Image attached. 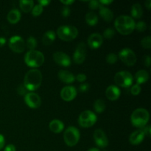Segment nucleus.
I'll list each match as a JSON object with an SVG mask.
<instances>
[{
	"mask_svg": "<svg viewBox=\"0 0 151 151\" xmlns=\"http://www.w3.org/2000/svg\"><path fill=\"white\" fill-rule=\"evenodd\" d=\"M24 61L29 67H39L44 63V55L41 52L38 50H29L25 55Z\"/></svg>",
	"mask_w": 151,
	"mask_h": 151,
	"instance_id": "nucleus-4",
	"label": "nucleus"
},
{
	"mask_svg": "<svg viewBox=\"0 0 151 151\" xmlns=\"http://www.w3.org/2000/svg\"><path fill=\"white\" fill-rule=\"evenodd\" d=\"M77 96L76 88L72 86L63 87L60 91V97L63 100L66 102L72 101Z\"/></svg>",
	"mask_w": 151,
	"mask_h": 151,
	"instance_id": "nucleus-15",
	"label": "nucleus"
},
{
	"mask_svg": "<svg viewBox=\"0 0 151 151\" xmlns=\"http://www.w3.org/2000/svg\"><path fill=\"white\" fill-rule=\"evenodd\" d=\"M94 109L98 114L102 113L106 109V103L102 99H97L94 103Z\"/></svg>",
	"mask_w": 151,
	"mask_h": 151,
	"instance_id": "nucleus-28",
	"label": "nucleus"
},
{
	"mask_svg": "<svg viewBox=\"0 0 151 151\" xmlns=\"http://www.w3.org/2000/svg\"><path fill=\"white\" fill-rule=\"evenodd\" d=\"M97 122V116L95 114L89 110L83 111L78 118V123L83 128H89L94 125Z\"/></svg>",
	"mask_w": 151,
	"mask_h": 151,
	"instance_id": "nucleus-8",
	"label": "nucleus"
},
{
	"mask_svg": "<svg viewBox=\"0 0 151 151\" xmlns=\"http://www.w3.org/2000/svg\"><path fill=\"white\" fill-rule=\"evenodd\" d=\"M114 34H115L114 29L111 27H109L107 28V29H105V31L103 32V35L104 38H107V39H110V38H113Z\"/></svg>",
	"mask_w": 151,
	"mask_h": 151,
	"instance_id": "nucleus-31",
	"label": "nucleus"
},
{
	"mask_svg": "<svg viewBox=\"0 0 151 151\" xmlns=\"http://www.w3.org/2000/svg\"><path fill=\"white\" fill-rule=\"evenodd\" d=\"M142 131L144 133L145 136H147L148 137H150L151 135V126L150 125H145V127L141 128Z\"/></svg>",
	"mask_w": 151,
	"mask_h": 151,
	"instance_id": "nucleus-37",
	"label": "nucleus"
},
{
	"mask_svg": "<svg viewBox=\"0 0 151 151\" xmlns=\"http://www.w3.org/2000/svg\"><path fill=\"white\" fill-rule=\"evenodd\" d=\"M85 19L86 23L90 26H94L97 24V22H98V17H97V14L92 11L88 12L85 16Z\"/></svg>",
	"mask_w": 151,
	"mask_h": 151,
	"instance_id": "nucleus-27",
	"label": "nucleus"
},
{
	"mask_svg": "<svg viewBox=\"0 0 151 151\" xmlns=\"http://www.w3.org/2000/svg\"><path fill=\"white\" fill-rule=\"evenodd\" d=\"M94 139L96 145L101 148H104L109 145V139L103 130L97 129L94 131Z\"/></svg>",
	"mask_w": 151,
	"mask_h": 151,
	"instance_id": "nucleus-13",
	"label": "nucleus"
},
{
	"mask_svg": "<svg viewBox=\"0 0 151 151\" xmlns=\"http://www.w3.org/2000/svg\"><path fill=\"white\" fill-rule=\"evenodd\" d=\"M4 151H16V147L13 145H8L6 146Z\"/></svg>",
	"mask_w": 151,
	"mask_h": 151,
	"instance_id": "nucleus-43",
	"label": "nucleus"
},
{
	"mask_svg": "<svg viewBox=\"0 0 151 151\" xmlns=\"http://www.w3.org/2000/svg\"><path fill=\"white\" fill-rule=\"evenodd\" d=\"M134 77L127 71H121L117 72L114 76V82L119 86L128 88L132 85Z\"/></svg>",
	"mask_w": 151,
	"mask_h": 151,
	"instance_id": "nucleus-7",
	"label": "nucleus"
},
{
	"mask_svg": "<svg viewBox=\"0 0 151 151\" xmlns=\"http://www.w3.org/2000/svg\"><path fill=\"white\" fill-rule=\"evenodd\" d=\"M55 32L53 30H48L44 34L42 38V42L44 45L49 46L54 42L55 39Z\"/></svg>",
	"mask_w": 151,
	"mask_h": 151,
	"instance_id": "nucleus-23",
	"label": "nucleus"
},
{
	"mask_svg": "<svg viewBox=\"0 0 151 151\" xmlns=\"http://www.w3.org/2000/svg\"><path fill=\"white\" fill-rule=\"evenodd\" d=\"M70 12L71 10L69 6L65 5L61 10V15L63 16H64V17H67V16H69L70 15Z\"/></svg>",
	"mask_w": 151,
	"mask_h": 151,
	"instance_id": "nucleus-39",
	"label": "nucleus"
},
{
	"mask_svg": "<svg viewBox=\"0 0 151 151\" xmlns=\"http://www.w3.org/2000/svg\"><path fill=\"white\" fill-rule=\"evenodd\" d=\"M143 10L139 3H136L133 4L131 7V16L135 19H140L142 16Z\"/></svg>",
	"mask_w": 151,
	"mask_h": 151,
	"instance_id": "nucleus-25",
	"label": "nucleus"
},
{
	"mask_svg": "<svg viewBox=\"0 0 151 151\" xmlns=\"http://www.w3.org/2000/svg\"><path fill=\"white\" fill-rule=\"evenodd\" d=\"M26 47L29 50H33L37 46V41L33 36H29L27 40V42L25 44Z\"/></svg>",
	"mask_w": 151,
	"mask_h": 151,
	"instance_id": "nucleus-29",
	"label": "nucleus"
},
{
	"mask_svg": "<svg viewBox=\"0 0 151 151\" xmlns=\"http://www.w3.org/2000/svg\"><path fill=\"white\" fill-rule=\"evenodd\" d=\"M4 143H5V140H4V136L0 134V150L3 148L4 145Z\"/></svg>",
	"mask_w": 151,
	"mask_h": 151,
	"instance_id": "nucleus-44",
	"label": "nucleus"
},
{
	"mask_svg": "<svg viewBox=\"0 0 151 151\" xmlns=\"http://www.w3.org/2000/svg\"><path fill=\"white\" fill-rule=\"evenodd\" d=\"M145 138V134L142 131V130H138V131H136L134 132H133L132 134L130 135L129 137V142L131 145H137L140 144L143 141Z\"/></svg>",
	"mask_w": 151,
	"mask_h": 151,
	"instance_id": "nucleus-18",
	"label": "nucleus"
},
{
	"mask_svg": "<svg viewBox=\"0 0 151 151\" xmlns=\"http://www.w3.org/2000/svg\"><path fill=\"white\" fill-rule=\"evenodd\" d=\"M88 6H89V8L91 9V10H95V9H97L98 7H100L101 6V4L99 3V1H97V0H91L88 3Z\"/></svg>",
	"mask_w": 151,
	"mask_h": 151,
	"instance_id": "nucleus-36",
	"label": "nucleus"
},
{
	"mask_svg": "<svg viewBox=\"0 0 151 151\" xmlns=\"http://www.w3.org/2000/svg\"><path fill=\"white\" fill-rule=\"evenodd\" d=\"M88 151H100V150H99V149L96 148V147H93V148L89 149V150H88Z\"/></svg>",
	"mask_w": 151,
	"mask_h": 151,
	"instance_id": "nucleus-50",
	"label": "nucleus"
},
{
	"mask_svg": "<svg viewBox=\"0 0 151 151\" xmlns=\"http://www.w3.org/2000/svg\"><path fill=\"white\" fill-rule=\"evenodd\" d=\"M27 88H25V86L23 85H19L17 88V92L19 95H24V94H27Z\"/></svg>",
	"mask_w": 151,
	"mask_h": 151,
	"instance_id": "nucleus-38",
	"label": "nucleus"
},
{
	"mask_svg": "<svg viewBox=\"0 0 151 151\" xmlns=\"http://www.w3.org/2000/svg\"><path fill=\"white\" fill-rule=\"evenodd\" d=\"M57 35L63 41H70L78 36V30L75 26L63 25L58 28Z\"/></svg>",
	"mask_w": 151,
	"mask_h": 151,
	"instance_id": "nucleus-5",
	"label": "nucleus"
},
{
	"mask_svg": "<svg viewBox=\"0 0 151 151\" xmlns=\"http://www.w3.org/2000/svg\"><path fill=\"white\" fill-rule=\"evenodd\" d=\"M7 20L10 23L16 24L20 20L21 13L18 9H12L7 14Z\"/></svg>",
	"mask_w": 151,
	"mask_h": 151,
	"instance_id": "nucleus-24",
	"label": "nucleus"
},
{
	"mask_svg": "<svg viewBox=\"0 0 151 151\" xmlns=\"http://www.w3.org/2000/svg\"><path fill=\"white\" fill-rule=\"evenodd\" d=\"M112 2H113L112 0H101V1H99V3L101 5H103V4H109Z\"/></svg>",
	"mask_w": 151,
	"mask_h": 151,
	"instance_id": "nucleus-47",
	"label": "nucleus"
},
{
	"mask_svg": "<svg viewBox=\"0 0 151 151\" xmlns=\"http://www.w3.org/2000/svg\"><path fill=\"white\" fill-rule=\"evenodd\" d=\"M100 15L103 18V19H104L106 22H111L114 18V13L111 10L104 7L103 5L100 7Z\"/></svg>",
	"mask_w": 151,
	"mask_h": 151,
	"instance_id": "nucleus-22",
	"label": "nucleus"
},
{
	"mask_svg": "<svg viewBox=\"0 0 151 151\" xmlns=\"http://www.w3.org/2000/svg\"><path fill=\"white\" fill-rule=\"evenodd\" d=\"M144 63L145 65L147 67H150V63H151V60H150V57L149 55H145L144 58Z\"/></svg>",
	"mask_w": 151,
	"mask_h": 151,
	"instance_id": "nucleus-42",
	"label": "nucleus"
},
{
	"mask_svg": "<svg viewBox=\"0 0 151 151\" xmlns=\"http://www.w3.org/2000/svg\"><path fill=\"white\" fill-rule=\"evenodd\" d=\"M43 7L41 4H38L36 5H35L33 7V8L32 9V14L34 16H38L39 15L41 14V13L43 12Z\"/></svg>",
	"mask_w": 151,
	"mask_h": 151,
	"instance_id": "nucleus-33",
	"label": "nucleus"
},
{
	"mask_svg": "<svg viewBox=\"0 0 151 151\" xmlns=\"http://www.w3.org/2000/svg\"><path fill=\"white\" fill-rule=\"evenodd\" d=\"M42 82V74L35 69H30L26 73L24 79V86L27 90L33 91L41 86Z\"/></svg>",
	"mask_w": 151,
	"mask_h": 151,
	"instance_id": "nucleus-2",
	"label": "nucleus"
},
{
	"mask_svg": "<svg viewBox=\"0 0 151 151\" xmlns=\"http://www.w3.org/2000/svg\"><path fill=\"white\" fill-rule=\"evenodd\" d=\"M141 45L145 49L151 48V37L150 35L143 38L141 41Z\"/></svg>",
	"mask_w": 151,
	"mask_h": 151,
	"instance_id": "nucleus-30",
	"label": "nucleus"
},
{
	"mask_svg": "<svg viewBox=\"0 0 151 151\" xmlns=\"http://www.w3.org/2000/svg\"><path fill=\"white\" fill-rule=\"evenodd\" d=\"M38 4H41L42 7H44V6H47V4H49L50 3V1H49V0H38Z\"/></svg>",
	"mask_w": 151,
	"mask_h": 151,
	"instance_id": "nucleus-45",
	"label": "nucleus"
},
{
	"mask_svg": "<svg viewBox=\"0 0 151 151\" xmlns=\"http://www.w3.org/2000/svg\"><path fill=\"white\" fill-rule=\"evenodd\" d=\"M49 128H50V131H52L53 133L58 134V133H60L63 131V128H64V125H63V122H61L60 120L53 119L50 122Z\"/></svg>",
	"mask_w": 151,
	"mask_h": 151,
	"instance_id": "nucleus-20",
	"label": "nucleus"
},
{
	"mask_svg": "<svg viewBox=\"0 0 151 151\" xmlns=\"http://www.w3.org/2000/svg\"><path fill=\"white\" fill-rule=\"evenodd\" d=\"M135 22L134 19L129 16H118L114 22V26L116 30L122 35H129L135 29Z\"/></svg>",
	"mask_w": 151,
	"mask_h": 151,
	"instance_id": "nucleus-1",
	"label": "nucleus"
},
{
	"mask_svg": "<svg viewBox=\"0 0 151 151\" xmlns=\"http://www.w3.org/2000/svg\"><path fill=\"white\" fill-rule=\"evenodd\" d=\"M34 1L32 0H21L19 1V6L21 10L24 13H28L33 8Z\"/></svg>",
	"mask_w": 151,
	"mask_h": 151,
	"instance_id": "nucleus-26",
	"label": "nucleus"
},
{
	"mask_svg": "<svg viewBox=\"0 0 151 151\" xmlns=\"http://www.w3.org/2000/svg\"><path fill=\"white\" fill-rule=\"evenodd\" d=\"M53 59L60 66L68 67L71 65L70 57L63 52H55L53 54Z\"/></svg>",
	"mask_w": 151,
	"mask_h": 151,
	"instance_id": "nucleus-14",
	"label": "nucleus"
},
{
	"mask_svg": "<svg viewBox=\"0 0 151 151\" xmlns=\"http://www.w3.org/2000/svg\"><path fill=\"white\" fill-rule=\"evenodd\" d=\"M135 28L139 32H144L147 29V25L144 22H139L135 24Z\"/></svg>",
	"mask_w": 151,
	"mask_h": 151,
	"instance_id": "nucleus-34",
	"label": "nucleus"
},
{
	"mask_svg": "<svg viewBox=\"0 0 151 151\" xmlns=\"http://www.w3.org/2000/svg\"><path fill=\"white\" fill-rule=\"evenodd\" d=\"M106 95L109 100L114 101V100H117L120 96V90L116 86L111 85L106 88Z\"/></svg>",
	"mask_w": 151,
	"mask_h": 151,
	"instance_id": "nucleus-17",
	"label": "nucleus"
},
{
	"mask_svg": "<svg viewBox=\"0 0 151 151\" xmlns=\"http://www.w3.org/2000/svg\"><path fill=\"white\" fill-rule=\"evenodd\" d=\"M88 88H89V85L86 83H83L81 84L79 86V90L81 92H86V91H88Z\"/></svg>",
	"mask_w": 151,
	"mask_h": 151,
	"instance_id": "nucleus-41",
	"label": "nucleus"
},
{
	"mask_svg": "<svg viewBox=\"0 0 151 151\" xmlns=\"http://www.w3.org/2000/svg\"><path fill=\"white\" fill-rule=\"evenodd\" d=\"M118 60L117 55L115 53H109L107 56H106V61L110 64H114L116 63Z\"/></svg>",
	"mask_w": 151,
	"mask_h": 151,
	"instance_id": "nucleus-32",
	"label": "nucleus"
},
{
	"mask_svg": "<svg viewBox=\"0 0 151 151\" xmlns=\"http://www.w3.org/2000/svg\"><path fill=\"white\" fill-rule=\"evenodd\" d=\"M148 79H149L148 72H147L146 70H144V69L139 70L135 75V80L136 81H137L138 85L145 83H146L147 81H148Z\"/></svg>",
	"mask_w": 151,
	"mask_h": 151,
	"instance_id": "nucleus-21",
	"label": "nucleus"
},
{
	"mask_svg": "<svg viewBox=\"0 0 151 151\" xmlns=\"http://www.w3.org/2000/svg\"><path fill=\"white\" fill-rule=\"evenodd\" d=\"M6 43V39L3 37H0V47H2L3 45H4Z\"/></svg>",
	"mask_w": 151,
	"mask_h": 151,
	"instance_id": "nucleus-48",
	"label": "nucleus"
},
{
	"mask_svg": "<svg viewBox=\"0 0 151 151\" xmlns=\"http://www.w3.org/2000/svg\"><path fill=\"white\" fill-rule=\"evenodd\" d=\"M141 92V87L138 84H135V85L133 86L131 88V93L133 95H138L139 94V93Z\"/></svg>",
	"mask_w": 151,
	"mask_h": 151,
	"instance_id": "nucleus-35",
	"label": "nucleus"
},
{
	"mask_svg": "<svg viewBox=\"0 0 151 151\" xmlns=\"http://www.w3.org/2000/svg\"><path fill=\"white\" fill-rule=\"evenodd\" d=\"M58 78L65 83H72L75 81V75L66 70H60L58 74Z\"/></svg>",
	"mask_w": 151,
	"mask_h": 151,
	"instance_id": "nucleus-19",
	"label": "nucleus"
},
{
	"mask_svg": "<svg viewBox=\"0 0 151 151\" xmlns=\"http://www.w3.org/2000/svg\"><path fill=\"white\" fill-rule=\"evenodd\" d=\"M119 58L126 66H134L137 62V55L133 50L129 48H124L119 52Z\"/></svg>",
	"mask_w": 151,
	"mask_h": 151,
	"instance_id": "nucleus-9",
	"label": "nucleus"
},
{
	"mask_svg": "<svg viewBox=\"0 0 151 151\" xmlns=\"http://www.w3.org/2000/svg\"><path fill=\"white\" fill-rule=\"evenodd\" d=\"M150 114L147 110L143 108L136 109L131 116V123L137 128H143L147 124Z\"/></svg>",
	"mask_w": 151,
	"mask_h": 151,
	"instance_id": "nucleus-3",
	"label": "nucleus"
},
{
	"mask_svg": "<svg viewBox=\"0 0 151 151\" xmlns=\"http://www.w3.org/2000/svg\"><path fill=\"white\" fill-rule=\"evenodd\" d=\"M60 2L63 3L64 5L69 6V4H72L74 2V1L73 0H60Z\"/></svg>",
	"mask_w": 151,
	"mask_h": 151,
	"instance_id": "nucleus-46",
	"label": "nucleus"
},
{
	"mask_svg": "<svg viewBox=\"0 0 151 151\" xmlns=\"http://www.w3.org/2000/svg\"><path fill=\"white\" fill-rule=\"evenodd\" d=\"M145 4L146 7H147L148 10H150V9L151 8V1L150 0H147V1L145 2Z\"/></svg>",
	"mask_w": 151,
	"mask_h": 151,
	"instance_id": "nucleus-49",
	"label": "nucleus"
},
{
	"mask_svg": "<svg viewBox=\"0 0 151 151\" xmlns=\"http://www.w3.org/2000/svg\"><path fill=\"white\" fill-rule=\"evenodd\" d=\"M63 139L65 143L69 147L76 145L80 139V132L78 128L73 126L66 128L63 134Z\"/></svg>",
	"mask_w": 151,
	"mask_h": 151,
	"instance_id": "nucleus-6",
	"label": "nucleus"
},
{
	"mask_svg": "<svg viewBox=\"0 0 151 151\" xmlns=\"http://www.w3.org/2000/svg\"><path fill=\"white\" fill-rule=\"evenodd\" d=\"M86 75L85 74H78L76 77H75V79L78 81V82H81V83H83L86 81Z\"/></svg>",
	"mask_w": 151,
	"mask_h": 151,
	"instance_id": "nucleus-40",
	"label": "nucleus"
},
{
	"mask_svg": "<svg viewBox=\"0 0 151 151\" xmlns=\"http://www.w3.org/2000/svg\"><path fill=\"white\" fill-rule=\"evenodd\" d=\"M103 38L100 33L94 32L88 38V44L91 49H97L103 44Z\"/></svg>",
	"mask_w": 151,
	"mask_h": 151,
	"instance_id": "nucleus-16",
	"label": "nucleus"
},
{
	"mask_svg": "<svg viewBox=\"0 0 151 151\" xmlns=\"http://www.w3.org/2000/svg\"><path fill=\"white\" fill-rule=\"evenodd\" d=\"M9 47L16 53L23 52L25 50V41L22 37L19 35H14L9 40Z\"/></svg>",
	"mask_w": 151,
	"mask_h": 151,
	"instance_id": "nucleus-10",
	"label": "nucleus"
},
{
	"mask_svg": "<svg viewBox=\"0 0 151 151\" xmlns=\"http://www.w3.org/2000/svg\"><path fill=\"white\" fill-rule=\"evenodd\" d=\"M24 101L31 109H38L41 103V97L36 93L34 92L27 93L24 96Z\"/></svg>",
	"mask_w": 151,
	"mask_h": 151,
	"instance_id": "nucleus-12",
	"label": "nucleus"
},
{
	"mask_svg": "<svg viewBox=\"0 0 151 151\" xmlns=\"http://www.w3.org/2000/svg\"><path fill=\"white\" fill-rule=\"evenodd\" d=\"M86 56V45L85 43L81 42L78 44L74 52V62L77 64H81L85 60Z\"/></svg>",
	"mask_w": 151,
	"mask_h": 151,
	"instance_id": "nucleus-11",
	"label": "nucleus"
}]
</instances>
